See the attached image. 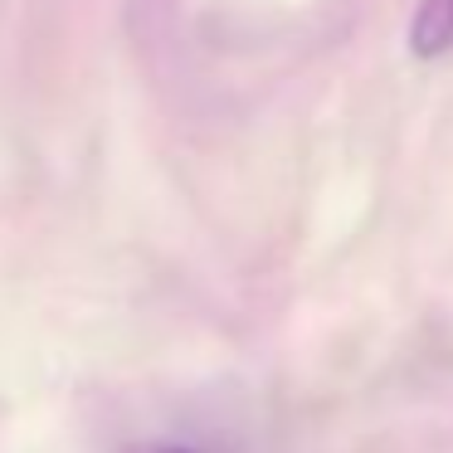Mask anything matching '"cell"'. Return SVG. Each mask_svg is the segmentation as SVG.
Returning a JSON list of instances; mask_svg holds the SVG:
<instances>
[{"instance_id": "cell-2", "label": "cell", "mask_w": 453, "mask_h": 453, "mask_svg": "<svg viewBox=\"0 0 453 453\" xmlns=\"http://www.w3.org/2000/svg\"><path fill=\"white\" fill-rule=\"evenodd\" d=\"M127 453H205V449H190V443H142V449H127Z\"/></svg>"}, {"instance_id": "cell-1", "label": "cell", "mask_w": 453, "mask_h": 453, "mask_svg": "<svg viewBox=\"0 0 453 453\" xmlns=\"http://www.w3.org/2000/svg\"><path fill=\"white\" fill-rule=\"evenodd\" d=\"M410 50L424 59H439L453 50V0H419L410 25Z\"/></svg>"}]
</instances>
